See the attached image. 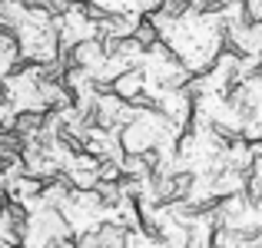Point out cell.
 Segmentation results:
<instances>
[{"label": "cell", "instance_id": "7a4b0ae2", "mask_svg": "<svg viewBox=\"0 0 262 248\" xmlns=\"http://www.w3.org/2000/svg\"><path fill=\"white\" fill-rule=\"evenodd\" d=\"M232 209H236V215H243V202H232ZM246 218H249V222L256 225V209H249V212H246ZM239 232H243V218L236 222V235H239Z\"/></svg>", "mask_w": 262, "mask_h": 248}, {"label": "cell", "instance_id": "6da1fadb", "mask_svg": "<svg viewBox=\"0 0 262 248\" xmlns=\"http://www.w3.org/2000/svg\"><path fill=\"white\" fill-rule=\"evenodd\" d=\"M163 37L173 50L183 57V63L189 70L212 63L219 50V23L216 17H206V13H179L173 23H160Z\"/></svg>", "mask_w": 262, "mask_h": 248}]
</instances>
